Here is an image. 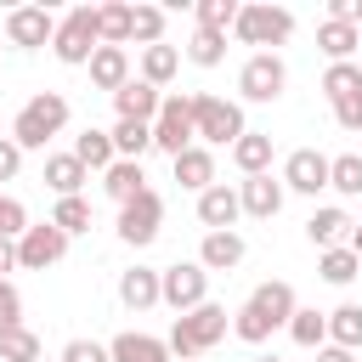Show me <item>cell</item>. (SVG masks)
I'll return each mask as SVG.
<instances>
[{"label": "cell", "mask_w": 362, "mask_h": 362, "mask_svg": "<svg viewBox=\"0 0 362 362\" xmlns=\"http://www.w3.org/2000/svg\"><path fill=\"white\" fill-rule=\"evenodd\" d=\"M130 40L147 45H164V6H130Z\"/></svg>", "instance_id": "obj_31"}, {"label": "cell", "mask_w": 362, "mask_h": 362, "mask_svg": "<svg viewBox=\"0 0 362 362\" xmlns=\"http://www.w3.org/2000/svg\"><path fill=\"white\" fill-rule=\"evenodd\" d=\"M238 260H243V238L238 232H204V249H198L204 272H232Z\"/></svg>", "instance_id": "obj_20"}, {"label": "cell", "mask_w": 362, "mask_h": 362, "mask_svg": "<svg viewBox=\"0 0 362 362\" xmlns=\"http://www.w3.org/2000/svg\"><path fill=\"white\" fill-rule=\"evenodd\" d=\"M158 102H164V90H153V85H141V79H130L124 90H113V107H119V119H136V124H153Z\"/></svg>", "instance_id": "obj_16"}, {"label": "cell", "mask_w": 362, "mask_h": 362, "mask_svg": "<svg viewBox=\"0 0 362 362\" xmlns=\"http://www.w3.org/2000/svg\"><path fill=\"white\" fill-rule=\"evenodd\" d=\"M17 170H23V147H17L11 136H0V181H11Z\"/></svg>", "instance_id": "obj_45"}, {"label": "cell", "mask_w": 362, "mask_h": 362, "mask_svg": "<svg viewBox=\"0 0 362 362\" xmlns=\"http://www.w3.org/2000/svg\"><path fill=\"white\" fill-rule=\"evenodd\" d=\"M238 204H243V215H260V221H272V215L283 209V181H272V175H243V187H238Z\"/></svg>", "instance_id": "obj_14"}, {"label": "cell", "mask_w": 362, "mask_h": 362, "mask_svg": "<svg viewBox=\"0 0 362 362\" xmlns=\"http://www.w3.org/2000/svg\"><path fill=\"white\" fill-rule=\"evenodd\" d=\"M153 147H164L170 158L187 153V147H198V136H192V96H164L158 102V113H153Z\"/></svg>", "instance_id": "obj_4"}, {"label": "cell", "mask_w": 362, "mask_h": 362, "mask_svg": "<svg viewBox=\"0 0 362 362\" xmlns=\"http://www.w3.org/2000/svg\"><path fill=\"white\" fill-rule=\"evenodd\" d=\"M328 187H339L345 198H356V192H362V153H339V158H328Z\"/></svg>", "instance_id": "obj_34"}, {"label": "cell", "mask_w": 362, "mask_h": 362, "mask_svg": "<svg viewBox=\"0 0 362 362\" xmlns=\"http://www.w3.org/2000/svg\"><path fill=\"white\" fill-rule=\"evenodd\" d=\"M232 28H238L243 45H283L294 34V11H283V6H238Z\"/></svg>", "instance_id": "obj_5"}, {"label": "cell", "mask_w": 362, "mask_h": 362, "mask_svg": "<svg viewBox=\"0 0 362 362\" xmlns=\"http://www.w3.org/2000/svg\"><path fill=\"white\" fill-rule=\"evenodd\" d=\"M175 68H181V51H175V45H147V51H141V85L164 90V85L175 79Z\"/></svg>", "instance_id": "obj_26"}, {"label": "cell", "mask_w": 362, "mask_h": 362, "mask_svg": "<svg viewBox=\"0 0 362 362\" xmlns=\"http://www.w3.org/2000/svg\"><path fill=\"white\" fill-rule=\"evenodd\" d=\"M175 181L192 187V192L215 187V153H209V147H187V153H175Z\"/></svg>", "instance_id": "obj_22"}, {"label": "cell", "mask_w": 362, "mask_h": 362, "mask_svg": "<svg viewBox=\"0 0 362 362\" xmlns=\"http://www.w3.org/2000/svg\"><path fill=\"white\" fill-rule=\"evenodd\" d=\"M74 158H79L85 170H107L119 153H113V136H107V130H85V136L74 141Z\"/></svg>", "instance_id": "obj_30"}, {"label": "cell", "mask_w": 362, "mask_h": 362, "mask_svg": "<svg viewBox=\"0 0 362 362\" xmlns=\"http://www.w3.org/2000/svg\"><path fill=\"white\" fill-rule=\"evenodd\" d=\"M11 328H23V300L11 283H0V334H11Z\"/></svg>", "instance_id": "obj_43"}, {"label": "cell", "mask_w": 362, "mask_h": 362, "mask_svg": "<svg viewBox=\"0 0 362 362\" xmlns=\"http://www.w3.org/2000/svg\"><path fill=\"white\" fill-rule=\"evenodd\" d=\"M283 85H288V68H283V57H272V51H255V57L238 68V90H243V102H277Z\"/></svg>", "instance_id": "obj_6"}, {"label": "cell", "mask_w": 362, "mask_h": 362, "mask_svg": "<svg viewBox=\"0 0 362 362\" xmlns=\"http://www.w3.org/2000/svg\"><path fill=\"white\" fill-rule=\"evenodd\" d=\"M51 34H57V17H51L45 6H17V11H6V40H11L17 51L51 45Z\"/></svg>", "instance_id": "obj_10"}, {"label": "cell", "mask_w": 362, "mask_h": 362, "mask_svg": "<svg viewBox=\"0 0 362 362\" xmlns=\"http://www.w3.org/2000/svg\"><path fill=\"white\" fill-rule=\"evenodd\" d=\"M107 356L113 362H170V345L164 339H153V334H113V345H107Z\"/></svg>", "instance_id": "obj_19"}, {"label": "cell", "mask_w": 362, "mask_h": 362, "mask_svg": "<svg viewBox=\"0 0 362 362\" xmlns=\"http://www.w3.org/2000/svg\"><path fill=\"white\" fill-rule=\"evenodd\" d=\"M68 255V232H57L51 221H40V226H28L23 238H17V266L23 272H45V266H57Z\"/></svg>", "instance_id": "obj_9"}, {"label": "cell", "mask_w": 362, "mask_h": 362, "mask_svg": "<svg viewBox=\"0 0 362 362\" xmlns=\"http://www.w3.org/2000/svg\"><path fill=\"white\" fill-rule=\"evenodd\" d=\"M187 57H192L198 68H215V62L226 57V34H215V28H192V40H187Z\"/></svg>", "instance_id": "obj_36"}, {"label": "cell", "mask_w": 362, "mask_h": 362, "mask_svg": "<svg viewBox=\"0 0 362 362\" xmlns=\"http://www.w3.org/2000/svg\"><path fill=\"white\" fill-rule=\"evenodd\" d=\"M158 300H164V305H175V311L204 305V300H209V272H204L198 260H181V266L158 272Z\"/></svg>", "instance_id": "obj_7"}, {"label": "cell", "mask_w": 362, "mask_h": 362, "mask_svg": "<svg viewBox=\"0 0 362 362\" xmlns=\"http://www.w3.org/2000/svg\"><path fill=\"white\" fill-rule=\"evenodd\" d=\"M158 226H164V198H158L153 187H147V192H136L130 204H119V238H124V243H136V249H141V243H153V238H158Z\"/></svg>", "instance_id": "obj_8"}, {"label": "cell", "mask_w": 362, "mask_h": 362, "mask_svg": "<svg viewBox=\"0 0 362 362\" xmlns=\"http://www.w3.org/2000/svg\"><path fill=\"white\" fill-rule=\"evenodd\" d=\"M322 90H328V102H345V96H356V90H362V62H328V74H322Z\"/></svg>", "instance_id": "obj_33"}, {"label": "cell", "mask_w": 362, "mask_h": 362, "mask_svg": "<svg viewBox=\"0 0 362 362\" xmlns=\"http://www.w3.org/2000/svg\"><path fill=\"white\" fill-rule=\"evenodd\" d=\"M317 272H322L328 283H351V277L362 272V260L351 255V243H339V249H322V260H317Z\"/></svg>", "instance_id": "obj_37"}, {"label": "cell", "mask_w": 362, "mask_h": 362, "mask_svg": "<svg viewBox=\"0 0 362 362\" xmlns=\"http://www.w3.org/2000/svg\"><path fill=\"white\" fill-rule=\"evenodd\" d=\"M192 136L209 141V147H232L243 136V107L238 102H221L209 90H192Z\"/></svg>", "instance_id": "obj_2"}, {"label": "cell", "mask_w": 362, "mask_h": 362, "mask_svg": "<svg viewBox=\"0 0 362 362\" xmlns=\"http://www.w3.org/2000/svg\"><path fill=\"white\" fill-rule=\"evenodd\" d=\"M57 362H113V356H107V345H96V339H68Z\"/></svg>", "instance_id": "obj_42"}, {"label": "cell", "mask_w": 362, "mask_h": 362, "mask_svg": "<svg viewBox=\"0 0 362 362\" xmlns=\"http://www.w3.org/2000/svg\"><path fill=\"white\" fill-rule=\"evenodd\" d=\"M51 226H57V232H68V238H74V232H85V226H90V204H85V198H57Z\"/></svg>", "instance_id": "obj_39"}, {"label": "cell", "mask_w": 362, "mask_h": 362, "mask_svg": "<svg viewBox=\"0 0 362 362\" xmlns=\"http://www.w3.org/2000/svg\"><path fill=\"white\" fill-rule=\"evenodd\" d=\"M102 187H107V198L130 204L136 192H147V175H141V164H136V158H113V164L102 170Z\"/></svg>", "instance_id": "obj_23"}, {"label": "cell", "mask_w": 362, "mask_h": 362, "mask_svg": "<svg viewBox=\"0 0 362 362\" xmlns=\"http://www.w3.org/2000/svg\"><path fill=\"white\" fill-rule=\"evenodd\" d=\"M23 113H28V119H34L45 136H57V130L68 124V96H62V90H40V96H34Z\"/></svg>", "instance_id": "obj_27"}, {"label": "cell", "mask_w": 362, "mask_h": 362, "mask_svg": "<svg viewBox=\"0 0 362 362\" xmlns=\"http://www.w3.org/2000/svg\"><path fill=\"white\" fill-rule=\"evenodd\" d=\"M23 232H28V209H23L17 198H0V238H6V243H17Z\"/></svg>", "instance_id": "obj_41"}, {"label": "cell", "mask_w": 362, "mask_h": 362, "mask_svg": "<svg viewBox=\"0 0 362 362\" xmlns=\"http://www.w3.org/2000/svg\"><path fill=\"white\" fill-rule=\"evenodd\" d=\"M334 119H339V130H362V90L345 96V102H334Z\"/></svg>", "instance_id": "obj_44"}, {"label": "cell", "mask_w": 362, "mask_h": 362, "mask_svg": "<svg viewBox=\"0 0 362 362\" xmlns=\"http://www.w3.org/2000/svg\"><path fill=\"white\" fill-rule=\"evenodd\" d=\"M221 334H226V305L204 300V305H192V311H181V317H175V328H170V339H164V345H170L181 362H192V356H204Z\"/></svg>", "instance_id": "obj_1"}, {"label": "cell", "mask_w": 362, "mask_h": 362, "mask_svg": "<svg viewBox=\"0 0 362 362\" xmlns=\"http://www.w3.org/2000/svg\"><path fill=\"white\" fill-rule=\"evenodd\" d=\"M107 136H113V153H119V158H136V164H141V153L153 147V124H136V119H119Z\"/></svg>", "instance_id": "obj_28"}, {"label": "cell", "mask_w": 362, "mask_h": 362, "mask_svg": "<svg viewBox=\"0 0 362 362\" xmlns=\"http://www.w3.org/2000/svg\"><path fill=\"white\" fill-rule=\"evenodd\" d=\"M288 334H294V345L322 351V345H328V317H322V311H294V317H288Z\"/></svg>", "instance_id": "obj_32"}, {"label": "cell", "mask_w": 362, "mask_h": 362, "mask_svg": "<svg viewBox=\"0 0 362 362\" xmlns=\"http://www.w3.org/2000/svg\"><path fill=\"white\" fill-rule=\"evenodd\" d=\"M317 45L328 51V62H351V51L362 45V28H356V23H334V17H328V23L317 28Z\"/></svg>", "instance_id": "obj_25"}, {"label": "cell", "mask_w": 362, "mask_h": 362, "mask_svg": "<svg viewBox=\"0 0 362 362\" xmlns=\"http://www.w3.org/2000/svg\"><path fill=\"white\" fill-rule=\"evenodd\" d=\"M85 181H90V170H85L74 153H51V158H45V187H51L57 198H79Z\"/></svg>", "instance_id": "obj_17"}, {"label": "cell", "mask_w": 362, "mask_h": 362, "mask_svg": "<svg viewBox=\"0 0 362 362\" xmlns=\"http://www.w3.org/2000/svg\"><path fill=\"white\" fill-rule=\"evenodd\" d=\"M11 266H17V243H6V238H0V283H6V272H11Z\"/></svg>", "instance_id": "obj_46"}, {"label": "cell", "mask_w": 362, "mask_h": 362, "mask_svg": "<svg viewBox=\"0 0 362 362\" xmlns=\"http://www.w3.org/2000/svg\"><path fill=\"white\" fill-rule=\"evenodd\" d=\"M243 305H249V311H255V317H260L266 328H283V322H288V317L300 311V300H294V288H288L283 277H272V283H260V288H255V294H249Z\"/></svg>", "instance_id": "obj_12"}, {"label": "cell", "mask_w": 362, "mask_h": 362, "mask_svg": "<svg viewBox=\"0 0 362 362\" xmlns=\"http://www.w3.org/2000/svg\"><path fill=\"white\" fill-rule=\"evenodd\" d=\"M317 362H356V356H351V351H339V345H322V351H317Z\"/></svg>", "instance_id": "obj_47"}, {"label": "cell", "mask_w": 362, "mask_h": 362, "mask_svg": "<svg viewBox=\"0 0 362 362\" xmlns=\"http://www.w3.org/2000/svg\"><path fill=\"white\" fill-rule=\"evenodd\" d=\"M40 362H45V356H40Z\"/></svg>", "instance_id": "obj_49"}, {"label": "cell", "mask_w": 362, "mask_h": 362, "mask_svg": "<svg viewBox=\"0 0 362 362\" xmlns=\"http://www.w3.org/2000/svg\"><path fill=\"white\" fill-rule=\"evenodd\" d=\"M255 362H277V356H255Z\"/></svg>", "instance_id": "obj_48"}, {"label": "cell", "mask_w": 362, "mask_h": 362, "mask_svg": "<svg viewBox=\"0 0 362 362\" xmlns=\"http://www.w3.org/2000/svg\"><path fill=\"white\" fill-rule=\"evenodd\" d=\"M96 28H102V45H124L130 40V6H96Z\"/></svg>", "instance_id": "obj_35"}, {"label": "cell", "mask_w": 362, "mask_h": 362, "mask_svg": "<svg viewBox=\"0 0 362 362\" xmlns=\"http://www.w3.org/2000/svg\"><path fill=\"white\" fill-rule=\"evenodd\" d=\"M243 215V204H238V187H226V181H215V187H204L198 192V221L209 226V232H232V221Z\"/></svg>", "instance_id": "obj_13"}, {"label": "cell", "mask_w": 362, "mask_h": 362, "mask_svg": "<svg viewBox=\"0 0 362 362\" xmlns=\"http://www.w3.org/2000/svg\"><path fill=\"white\" fill-rule=\"evenodd\" d=\"M305 238H311L317 249H339V243L351 238V215H345V209H317V215L305 221Z\"/></svg>", "instance_id": "obj_24"}, {"label": "cell", "mask_w": 362, "mask_h": 362, "mask_svg": "<svg viewBox=\"0 0 362 362\" xmlns=\"http://www.w3.org/2000/svg\"><path fill=\"white\" fill-rule=\"evenodd\" d=\"M102 45V28H96V6H74L62 23H57V34H51V51H57V62H90V51Z\"/></svg>", "instance_id": "obj_3"}, {"label": "cell", "mask_w": 362, "mask_h": 362, "mask_svg": "<svg viewBox=\"0 0 362 362\" xmlns=\"http://www.w3.org/2000/svg\"><path fill=\"white\" fill-rule=\"evenodd\" d=\"M283 187H294V192H322V187H328V153L294 147V153L283 158Z\"/></svg>", "instance_id": "obj_11"}, {"label": "cell", "mask_w": 362, "mask_h": 362, "mask_svg": "<svg viewBox=\"0 0 362 362\" xmlns=\"http://www.w3.org/2000/svg\"><path fill=\"white\" fill-rule=\"evenodd\" d=\"M232 23H238V0H198V28L226 34Z\"/></svg>", "instance_id": "obj_40"}, {"label": "cell", "mask_w": 362, "mask_h": 362, "mask_svg": "<svg viewBox=\"0 0 362 362\" xmlns=\"http://www.w3.org/2000/svg\"><path fill=\"white\" fill-rule=\"evenodd\" d=\"M232 164H238L243 175H272V136L243 130V136L232 141Z\"/></svg>", "instance_id": "obj_21"}, {"label": "cell", "mask_w": 362, "mask_h": 362, "mask_svg": "<svg viewBox=\"0 0 362 362\" xmlns=\"http://www.w3.org/2000/svg\"><path fill=\"white\" fill-rule=\"evenodd\" d=\"M328 345H339V351H356L362 345V305L328 311Z\"/></svg>", "instance_id": "obj_29"}, {"label": "cell", "mask_w": 362, "mask_h": 362, "mask_svg": "<svg viewBox=\"0 0 362 362\" xmlns=\"http://www.w3.org/2000/svg\"><path fill=\"white\" fill-rule=\"evenodd\" d=\"M90 85H102V90H124V85H130V57H124V45H96V51H90Z\"/></svg>", "instance_id": "obj_15"}, {"label": "cell", "mask_w": 362, "mask_h": 362, "mask_svg": "<svg viewBox=\"0 0 362 362\" xmlns=\"http://www.w3.org/2000/svg\"><path fill=\"white\" fill-rule=\"evenodd\" d=\"M119 300H124V311H147V305H158V272H153V266H130V272H119Z\"/></svg>", "instance_id": "obj_18"}, {"label": "cell", "mask_w": 362, "mask_h": 362, "mask_svg": "<svg viewBox=\"0 0 362 362\" xmlns=\"http://www.w3.org/2000/svg\"><path fill=\"white\" fill-rule=\"evenodd\" d=\"M0 362H40V339H34V328H11V334H0Z\"/></svg>", "instance_id": "obj_38"}]
</instances>
